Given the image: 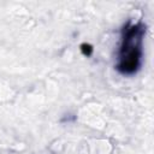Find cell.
Instances as JSON below:
<instances>
[{"instance_id":"cell-1","label":"cell","mask_w":154,"mask_h":154,"mask_svg":"<svg viewBox=\"0 0 154 154\" xmlns=\"http://www.w3.org/2000/svg\"><path fill=\"white\" fill-rule=\"evenodd\" d=\"M146 25L142 22H128L120 32L116 70L124 76L138 72L143 61V41Z\"/></svg>"}]
</instances>
